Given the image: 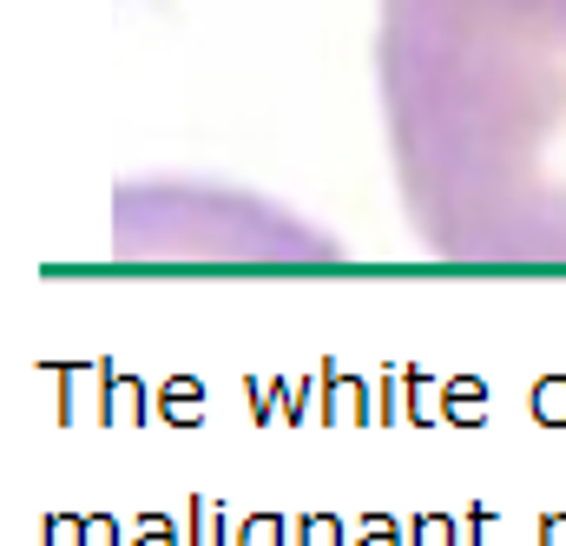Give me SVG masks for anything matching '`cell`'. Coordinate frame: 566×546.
Returning <instances> with one entry per match:
<instances>
[{"mask_svg":"<svg viewBox=\"0 0 566 546\" xmlns=\"http://www.w3.org/2000/svg\"><path fill=\"white\" fill-rule=\"evenodd\" d=\"M106 376V421H145V389L133 376H119V369H99Z\"/></svg>","mask_w":566,"mask_h":546,"instance_id":"3957f363","label":"cell"},{"mask_svg":"<svg viewBox=\"0 0 566 546\" xmlns=\"http://www.w3.org/2000/svg\"><path fill=\"white\" fill-rule=\"evenodd\" d=\"M290 546H343V521H329V514H310L303 527H296V540Z\"/></svg>","mask_w":566,"mask_h":546,"instance_id":"ba28073f","label":"cell"},{"mask_svg":"<svg viewBox=\"0 0 566 546\" xmlns=\"http://www.w3.org/2000/svg\"><path fill=\"white\" fill-rule=\"evenodd\" d=\"M402 382H409V421H441V414H434V389H441V382H434L428 369H402Z\"/></svg>","mask_w":566,"mask_h":546,"instance_id":"8992f818","label":"cell"},{"mask_svg":"<svg viewBox=\"0 0 566 546\" xmlns=\"http://www.w3.org/2000/svg\"><path fill=\"white\" fill-rule=\"evenodd\" d=\"M231 546H290V534H283L277 514H258V521H244V527H238V540H231Z\"/></svg>","mask_w":566,"mask_h":546,"instance_id":"52a82bcc","label":"cell"},{"mask_svg":"<svg viewBox=\"0 0 566 546\" xmlns=\"http://www.w3.org/2000/svg\"><path fill=\"white\" fill-rule=\"evenodd\" d=\"M86 540V521H73V514H53V527H46V546H80Z\"/></svg>","mask_w":566,"mask_h":546,"instance_id":"8fae6325","label":"cell"},{"mask_svg":"<svg viewBox=\"0 0 566 546\" xmlns=\"http://www.w3.org/2000/svg\"><path fill=\"white\" fill-rule=\"evenodd\" d=\"M409 546H461V540H454V521H448V514H422L416 534H409Z\"/></svg>","mask_w":566,"mask_h":546,"instance_id":"9c48e42d","label":"cell"},{"mask_svg":"<svg viewBox=\"0 0 566 546\" xmlns=\"http://www.w3.org/2000/svg\"><path fill=\"white\" fill-rule=\"evenodd\" d=\"M356 546H409L402 534H396V521L389 514H369V527H363V540Z\"/></svg>","mask_w":566,"mask_h":546,"instance_id":"30bf717a","label":"cell"},{"mask_svg":"<svg viewBox=\"0 0 566 546\" xmlns=\"http://www.w3.org/2000/svg\"><path fill=\"white\" fill-rule=\"evenodd\" d=\"M541 546H566V514H547L541 521Z\"/></svg>","mask_w":566,"mask_h":546,"instance_id":"5bb4252c","label":"cell"},{"mask_svg":"<svg viewBox=\"0 0 566 546\" xmlns=\"http://www.w3.org/2000/svg\"><path fill=\"white\" fill-rule=\"evenodd\" d=\"M80 546H113V521H106V514H93V521H86V540Z\"/></svg>","mask_w":566,"mask_h":546,"instance_id":"4fadbf2b","label":"cell"},{"mask_svg":"<svg viewBox=\"0 0 566 546\" xmlns=\"http://www.w3.org/2000/svg\"><path fill=\"white\" fill-rule=\"evenodd\" d=\"M534 421L541 428H566V376H541L534 382Z\"/></svg>","mask_w":566,"mask_h":546,"instance_id":"5b68a950","label":"cell"},{"mask_svg":"<svg viewBox=\"0 0 566 546\" xmlns=\"http://www.w3.org/2000/svg\"><path fill=\"white\" fill-rule=\"evenodd\" d=\"M133 546H171V521L165 514H145V534Z\"/></svg>","mask_w":566,"mask_h":546,"instance_id":"7c38bea8","label":"cell"},{"mask_svg":"<svg viewBox=\"0 0 566 546\" xmlns=\"http://www.w3.org/2000/svg\"><path fill=\"white\" fill-rule=\"evenodd\" d=\"M323 421H376V414H369V396H363V382H356V376L323 369Z\"/></svg>","mask_w":566,"mask_h":546,"instance_id":"6da1fadb","label":"cell"},{"mask_svg":"<svg viewBox=\"0 0 566 546\" xmlns=\"http://www.w3.org/2000/svg\"><path fill=\"white\" fill-rule=\"evenodd\" d=\"M158 409H165V421H178V428H191V421H205V389L191 382V376H171L165 389H158Z\"/></svg>","mask_w":566,"mask_h":546,"instance_id":"7a4b0ae2","label":"cell"},{"mask_svg":"<svg viewBox=\"0 0 566 546\" xmlns=\"http://www.w3.org/2000/svg\"><path fill=\"white\" fill-rule=\"evenodd\" d=\"M481 402H488V389H481L474 376H454V382H448V421L474 428V421H481Z\"/></svg>","mask_w":566,"mask_h":546,"instance_id":"277c9868","label":"cell"}]
</instances>
